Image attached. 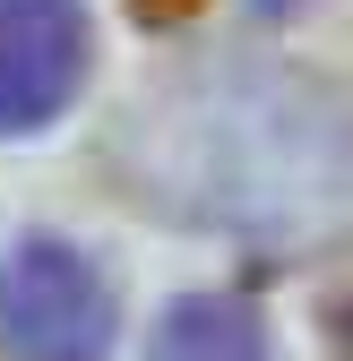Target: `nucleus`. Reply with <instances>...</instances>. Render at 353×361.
I'll list each match as a JSON object with an SVG mask.
<instances>
[{
  "instance_id": "obj_1",
  "label": "nucleus",
  "mask_w": 353,
  "mask_h": 361,
  "mask_svg": "<svg viewBox=\"0 0 353 361\" xmlns=\"http://www.w3.org/2000/svg\"><path fill=\"white\" fill-rule=\"evenodd\" d=\"M104 164L147 215L268 258L353 241V86L301 61L225 52L155 78L112 121Z\"/></svg>"
},
{
  "instance_id": "obj_2",
  "label": "nucleus",
  "mask_w": 353,
  "mask_h": 361,
  "mask_svg": "<svg viewBox=\"0 0 353 361\" xmlns=\"http://www.w3.org/2000/svg\"><path fill=\"white\" fill-rule=\"evenodd\" d=\"M121 301L78 241L26 233L0 250V353L9 361H112Z\"/></svg>"
},
{
  "instance_id": "obj_3",
  "label": "nucleus",
  "mask_w": 353,
  "mask_h": 361,
  "mask_svg": "<svg viewBox=\"0 0 353 361\" xmlns=\"http://www.w3.org/2000/svg\"><path fill=\"white\" fill-rule=\"evenodd\" d=\"M86 9L78 0H0V138L43 129L86 86Z\"/></svg>"
},
{
  "instance_id": "obj_4",
  "label": "nucleus",
  "mask_w": 353,
  "mask_h": 361,
  "mask_svg": "<svg viewBox=\"0 0 353 361\" xmlns=\"http://www.w3.org/2000/svg\"><path fill=\"white\" fill-rule=\"evenodd\" d=\"M147 361H276V344H268V319L241 293H181L155 319Z\"/></svg>"
}]
</instances>
